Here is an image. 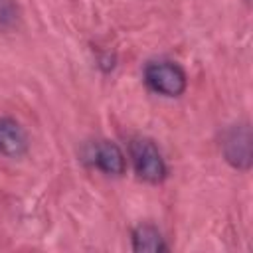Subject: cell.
<instances>
[{
	"instance_id": "obj_1",
	"label": "cell",
	"mask_w": 253,
	"mask_h": 253,
	"mask_svg": "<svg viewBox=\"0 0 253 253\" xmlns=\"http://www.w3.org/2000/svg\"><path fill=\"white\" fill-rule=\"evenodd\" d=\"M130 160L134 166V172L140 180L158 184L166 178V162L156 148V144L148 138H134L130 142Z\"/></svg>"
},
{
	"instance_id": "obj_2",
	"label": "cell",
	"mask_w": 253,
	"mask_h": 253,
	"mask_svg": "<svg viewBox=\"0 0 253 253\" xmlns=\"http://www.w3.org/2000/svg\"><path fill=\"white\" fill-rule=\"evenodd\" d=\"M146 85L164 97H178L186 91V73L174 61H152L144 69Z\"/></svg>"
},
{
	"instance_id": "obj_3",
	"label": "cell",
	"mask_w": 253,
	"mask_h": 253,
	"mask_svg": "<svg viewBox=\"0 0 253 253\" xmlns=\"http://www.w3.org/2000/svg\"><path fill=\"white\" fill-rule=\"evenodd\" d=\"M223 150H225V156L227 160L233 164V166H239V168H247L249 162H251V136H249V128L243 126H235L225 142H223Z\"/></svg>"
},
{
	"instance_id": "obj_4",
	"label": "cell",
	"mask_w": 253,
	"mask_h": 253,
	"mask_svg": "<svg viewBox=\"0 0 253 253\" xmlns=\"http://www.w3.org/2000/svg\"><path fill=\"white\" fill-rule=\"evenodd\" d=\"M28 148L26 132L22 126L8 117H0V152L6 156H22Z\"/></svg>"
},
{
	"instance_id": "obj_5",
	"label": "cell",
	"mask_w": 253,
	"mask_h": 253,
	"mask_svg": "<svg viewBox=\"0 0 253 253\" xmlns=\"http://www.w3.org/2000/svg\"><path fill=\"white\" fill-rule=\"evenodd\" d=\"M93 160H95L97 168L103 170L105 174L119 176V174L125 172V154L115 142H109V140L99 142L95 146Z\"/></svg>"
},
{
	"instance_id": "obj_6",
	"label": "cell",
	"mask_w": 253,
	"mask_h": 253,
	"mask_svg": "<svg viewBox=\"0 0 253 253\" xmlns=\"http://www.w3.org/2000/svg\"><path fill=\"white\" fill-rule=\"evenodd\" d=\"M132 249L134 251H148V253H158L166 249V243L162 235L158 233L156 227L152 225H138L132 231Z\"/></svg>"
},
{
	"instance_id": "obj_7",
	"label": "cell",
	"mask_w": 253,
	"mask_h": 253,
	"mask_svg": "<svg viewBox=\"0 0 253 253\" xmlns=\"http://www.w3.org/2000/svg\"><path fill=\"white\" fill-rule=\"evenodd\" d=\"M18 20V4L16 0H0V24L10 26Z\"/></svg>"
}]
</instances>
